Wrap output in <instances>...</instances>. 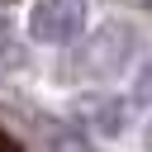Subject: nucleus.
Returning <instances> with one entry per match:
<instances>
[{"instance_id":"nucleus-1","label":"nucleus","mask_w":152,"mask_h":152,"mask_svg":"<svg viewBox=\"0 0 152 152\" xmlns=\"http://www.w3.org/2000/svg\"><path fill=\"white\" fill-rule=\"evenodd\" d=\"M86 24H90V5L86 0H33L28 5V38L33 43L62 48V43L81 38Z\"/></svg>"},{"instance_id":"nucleus-2","label":"nucleus","mask_w":152,"mask_h":152,"mask_svg":"<svg viewBox=\"0 0 152 152\" xmlns=\"http://www.w3.org/2000/svg\"><path fill=\"white\" fill-rule=\"evenodd\" d=\"M128 52H133V33L119 28V24H104V28L86 43L81 71H90V76H114V71L128 62Z\"/></svg>"},{"instance_id":"nucleus-3","label":"nucleus","mask_w":152,"mask_h":152,"mask_svg":"<svg viewBox=\"0 0 152 152\" xmlns=\"http://www.w3.org/2000/svg\"><path fill=\"white\" fill-rule=\"evenodd\" d=\"M133 95H138V100H152V66H147V71H142V86H138V90H133Z\"/></svg>"},{"instance_id":"nucleus-4","label":"nucleus","mask_w":152,"mask_h":152,"mask_svg":"<svg viewBox=\"0 0 152 152\" xmlns=\"http://www.w3.org/2000/svg\"><path fill=\"white\" fill-rule=\"evenodd\" d=\"M0 152H19V142H14V138H5V133H0Z\"/></svg>"},{"instance_id":"nucleus-5","label":"nucleus","mask_w":152,"mask_h":152,"mask_svg":"<svg viewBox=\"0 0 152 152\" xmlns=\"http://www.w3.org/2000/svg\"><path fill=\"white\" fill-rule=\"evenodd\" d=\"M133 5H152V0H133Z\"/></svg>"},{"instance_id":"nucleus-6","label":"nucleus","mask_w":152,"mask_h":152,"mask_svg":"<svg viewBox=\"0 0 152 152\" xmlns=\"http://www.w3.org/2000/svg\"><path fill=\"white\" fill-rule=\"evenodd\" d=\"M147 142H152V133H147Z\"/></svg>"}]
</instances>
